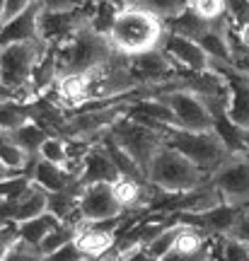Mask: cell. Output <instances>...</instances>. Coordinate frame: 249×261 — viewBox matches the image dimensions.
<instances>
[{
  "instance_id": "1",
  "label": "cell",
  "mask_w": 249,
  "mask_h": 261,
  "mask_svg": "<svg viewBox=\"0 0 249 261\" xmlns=\"http://www.w3.org/2000/svg\"><path fill=\"white\" fill-rule=\"evenodd\" d=\"M167 37V24L143 8H126L119 12L109 32V44L114 54L136 58L162 48Z\"/></svg>"
},
{
  "instance_id": "2",
  "label": "cell",
  "mask_w": 249,
  "mask_h": 261,
  "mask_svg": "<svg viewBox=\"0 0 249 261\" xmlns=\"http://www.w3.org/2000/svg\"><path fill=\"white\" fill-rule=\"evenodd\" d=\"M54 48H56L58 77L90 73V70L104 65L114 56V48H111L109 39L102 37L99 32H94L90 24H83L68 41H63L61 46H54Z\"/></svg>"
},
{
  "instance_id": "3",
  "label": "cell",
  "mask_w": 249,
  "mask_h": 261,
  "mask_svg": "<svg viewBox=\"0 0 249 261\" xmlns=\"http://www.w3.org/2000/svg\"><path fill=\"white\" fill-rule=\"evenodd\" d=\"M211 179V174H206L201 167H196L191 160L184 158L172 145H165L160 150L148 169V181L167 194H184V191L203 187Z\"/></svg>"
},
{
  "instance_id": "4",
  "label": "cell",
  "mask_w": 249,
  "mask_h": 261,
  "mask_svg": "<svg viewBox=\"0 0 249 261\" xmlns=\"http://www.w3.org/2000/svg\"><path fill=\"white\" fill-rule=\"evenodd\" d=\"M167 145L179 150L184 158H189L196 167H201L211 177L232 158L228 143L222 140V136L218 130L191 133V130L167 128Z\"/></svg>"
},
{
  "instance_id": "5",
  "label": "cell",
  "mask_w": 249,
  "mask_h": 261,
  "mask_svg": "<svg viewBox=\"0 0 249 261\" xmlns=\"http://www.w3.org/2000/svg\"><path fill=\"white\" fill-rule=\"evenodd\" d=\"M41 41H22V44H10L0 51V83L3 94H15L19 90H27L32 83L34 68L46 54Z\"/></svg>"
},
{
  "instance_id": "6",
  "label": "cell",
  "mask_w": 249,
  "mask_h": 261,
  "mask_svg": "<svg viewBox=\"0 0 249 261\" xmlns=\"http://www.w3.org/2000/svg\"><path fill=\"white\" fill-rule=\"evenodd\" d=\"M109 136L114 138V143H116L119 148H123L131 158L138 162L145 174H148L155 155L167 145V136L162 130L136 121L133 116H126L123 121L116 123V126L111 128Z\"/></svg>"
},
{
  "instance_id": "7",
  "label": "cell",
  "mask_w": 249,
  "mask_h": 261,
  "mask_svg": "<svg viewBox=\"0 0 249 261\" xmlns=\"http://www.w3.org/2000/svg\"><path fill=\"white\" fill-rule=\"evenodd\" d=\"M169 109L175 112V128L191 130V133H203V130H215V119L208 104L203 102L198 94L189 90H172V92L160 94Z\"/></svg>"
},
{
  "instance_id": "8",
  "label": "cell",
  "mask_w": 249,
  "mask_h": 261,
  "mask_svg": "<svg viewBox=\"0 0 249 261\" xmlns=\"http://www.w3.org/2000/svg\"><path fill=\"white\" fill-rule=\"evenodd\" d=\"M213 70L228 85V119L232 126L249 133V73L230 63L213 61Z\"/></svg>"
},
{
  "instance_id": "9",
  "label": "cell",
  "mask_w": 249,
  "mask_h": 261,
  "mask_svg": "<svg viewBox=\"0 0 249 261\" xmlns=\"http://www.w3.org/2000/svg\"><path fill=\"white\" fill-rule=\"evenodd\" d=\"M213 184L222 194L225 203L247 208L249 205V155H232L213 174Z\"/></svg>"
},
{
  "instance_id": "10",
  "label": "cell",
  "mask_w": 249,
  "mask_h": 261,
  "mask_svg": "<svg viewBox=\"0 0 249 261\" xmlns=\"http://www.w3.org/2000/svg\"><path fill=\"white\" fill-rule=\"evenodd\" d=\"M123 205L116 198L114 184H90L80 196V218L83 223H104L123 215Z\"/></svg>"
},
{
  "instance_id": "11",
  "label": "cell",
  "mask_w": 249,
  "mask_h": 261,
  "mask_svg": "<svg viewBox=\"0 0 249 261\" xmlns=\"http://www.w3.org/2000/svg\"><path fill=\"white\" fill-rule=\"evenodd\" d=\"M162 51H165L179 68H186L189 73H194V75H203V73H211L213 70V58L206 54V48H203L198 41H191V39L177 37L172 32H167Z\"/></svg>"
},
{
  "instance_id": "12",
  "label": "cell",
  "mask_w": 249,
  "mask_h": 261,
  "mask_svg": "<svg viewBox=\"0 0 249 261\" xmlns=\"http://www.w3.org/2000/svg\"><path fill=\"white\" fill-rule=\"evenodd\" d=\"M121 179L119 167L114 165V160L109 158V152L104 145H94L90 150V155L85 158L83 172H80V184L90 187V184H116Z\"/></svg>"
},
{
  "instance_id": "13",
  "label": "cell",
  "mask_w": 249,
  "mask_h": 261,
  "mask_svg": "<svg viewBox=\"0 0 249 261\" xmlns=\"http://www.w3.org/2000/svg\"><path fill=\"white\" fill-rule=\"evenodd\" d=\"M41 0H37L32 8H27L22 15L3 24V46L22 44V41H41L39 39V17H41Z\"/></svg>"
},
{
  "instance_id": "14",
  "label": "cell",
  "mask_w": 249,
  "mask_h": 261,
  "mask_svg": "<svg viewBox=\"0 0 249 261\" xmlns=\"http://www.w3.org/2000/svg\"><path fill=\"white\" fill-rule=\"evenodd\" d=\"M48 213V194L41 187L32 184L27 194L19 198L15 205H8L3 208V220H12V223H27V220H34L39 215Z\"/></svg>"
},
{
  "instance_id": "15",
  "label": "cell",
  "mask_w": 249,
  "mask_h": 261,
  "mask_svg": "<svg viewBox=\"0 0 249 261\" xmlns=\"http://www.w3.org/2000/svg\"><path fill=\"white\" fill-rule=\"evenodd\" d=\"M32 181L44 189L46 194H61V191L73 187L75 181H78V177L70 174L65 167H58L54 162L39 158L34 169H32Z\"/></svg>"
},
{
  "instance_id": "16",
  "label": "cell",
  "mask_w": 249,
  "mask_h": 261,
  "mask_svg": "<svg viewBox=\"0 0 249 261\" xmlns=\"http://www.w3.org/2000/svg\"><path fill=\"white\" fill-rule=\"evenodd\" d=\"M116 242H119V237L114 232L97 230V227H92V225H87V223H83V230H80L78 240H75V244L80 247V252L92 261H99Z\"/></svg>"
},
{
  "instance_id": "17",
  "label": "cell",
  "mask_w": 249,
  "mask_h": 261,
  "mask_svg": "<svg viewBox=\"0 0 249 261\" xmlns=\"http://www.w3.org/2000/svg\"><path fill=\"white\" fill-rule=\"evenodd\" d=\"M165 24H167V32H172V34H177V37L191 39V41H201V39L208 34V29H211V22L201 19L198 15H194L191 10L182 12L179 17L169 19V22H165Z\"/></svg>"
},
{
  "instance_id": "18",
  "label": "cell",
  "mask_w": 249,
  "mask_h": 261,
  "mask_svg": "<svg viewBox=\"0 0 249 261\" xmlns=\"http://www.w3.org/2000/svg\"><path fill=\"white\" fill-rule=\"evenodd\" d=\"M61 225H63V220H58L54 213H44V215H39V218H34V220L19 223V237L27 244H32V247H39Z\"/></svg>"
},
{
  "instance_id": "19",
  "label": "cell",
  "mask_w": 249,
  "mask_h": 261,
  "mask_svg": "<svg viewBox=\"0 0 249 261\" xmlns=\"http://www.w3.org/2000/svg\"><path fill=\"white\" fill-rule=\"evenodd\" d=\"M3 136L12 138L19 145V148L27 150L32 158H41V148H44V143L51 138L46 130L41 128L39 123H34V121L24 123V126H22V128H17L15 133H3Z\"/></svg>"
},
{
  "instance_id": "20",
  "label": "cell",
  "mask_w": 249,
  "mask_h": 261,
  "mask_svg": "<svg viewBox=\"0 0 249 261\" xmlns=\"http://www.w3.org/2000/svg\"><path fill=\"white\" fill-rule=\"evenodd\" d=\"M184 227H186V223H177V225H172V227H167V230L157 237L155 242H150L148 247H145L148 259H153V261L167 259L169 254L175 252V247H177V242H179L182 232H184Z\"/></svg>"
},
{
  "instance_id": "21",
  "label": "cell",
  "mask_w": 249,
  "mask_h": 261,
  "mask_svg": "<svg viewBox=\"0 0 249 261\" xmlns=\"http://www.w3.org/2000/svg\"><path fill=\"white\" fill-rule=\"evenodd\" d=\"M80 230H83V223H63L61 227H56L54 232L48 234L37 249L44 254V256H51V254L58 252L61 247L75 242V240H78V234H80Z\"/></svg>"
},
{
  "instance_id": "22",
  "label": "cell",
  "mask_w": 249,
  "mask_h": 261,
  "mask_svg": "<svg viewBox=\"0 0 249 261\" xmlns=\"http://www.w3.org/2000/svg\"><path fill=\"white\" fill-rule=\"evenodd\" d=\"M32 121L29 114V104H19L12 99H3V133H15L17 128H22L24 123Z\"/></svg>"
},
{
  "instance_id": "23",
  "label": "cell",
  "mask_w": 249,
  "mask_h": 261,
  "mask_svg": "<svg viewBox=\"0 0 249 261\" xmlns=\"http://www.w3.org/2000/svg\"><path fill=\"white\" fill-rule=\"evenodd\" d=\"M140 8L153 12L162 22H169L189 10V0H140Z\"/></svg>"
},
{
  "instance_id": "24",
  "label": "cell",
  "mask_w": 249,
  "mask_h": 261,
  "mask_svg": "<svg viewBox=\"0 0 249 261\" xmlns=\"http://www.w3.org/2000/svg\"><path fill=\"white\" fill-rule=\"evenodd\" d=\"M189 10L206 22H218V19L228 17L225 0H189Z\"/></svg>"
},
{
  "instance_id": "25",
  "label": "cell",
  "mask_w": 249,
  "mask_h": 261,
  "mask_svg": "<svg viewBox=\"0 0 249 261\" xmlns=\"http://www.w3.org/2000/svg\"><path fill=\"white\" fill-rule=\"evenodd\" d=\"M41 160H48L58 167H65L70 172V155H68V140L63 138H48L41 148ZM73 174V172H70Z\"/></svg>"
},
{
  "instance_id": "26",
  "label": "cell",
  "mask_w": 249,
  "mask_h": 261,
  "mask_svg": "<svg viewBox=\"0 0 249 261\" xmlns=\"http://www.w3.org/2000/svg\"><path fill=\"white\" fill-rule=\"evenodd\" d=\"M32 177H15V179H3V208L15 205L32 189Z\"/></svg>"
},
{
  "instance_id": "27",
  "label": "cell",
  "mask_w": 249,
  "mask_h": 261,
  "mask_svg": "<svg viewBox=\"0 0 249 261\" xmlns=\"http://www.w3.org/2000/svg\"><path fill=\"white\" fill-rule=\"evenodd\" d=\"M3 261H44V254L39 252L37 247L27 244L24 240H19L10 252L3 254Z\"/></svg>"
},
{
  "instance_id": "28",
  "label": "cell",
  "mask_w": 249,
  "mask_h": 261,
  "mask_svg": "<svg viewBox=\"0 0 249 261\" xmlns=\"http://www.w3.org/2000/svg\"><path fill=\"white\" fill-rule=\"evenodd\" d=\"M228 5V17H230L232 27L237 29H244L249 24V0H225Z\"/></svg>"
},
{
  "instance_id": "29",
  "label": "cell",
  "mask_w": 249,
  "mask_h": 261,
  "mask_svg": "<svg viewBox=\"0 0 249 261\" xmlns=\"http://www.w3.org/2000/svg\"><path fill=\"white\" fill-rule=\"evenodd\" d=\"M97 0H41L44 10H54V12H73V10L92 8Z\"/></svg>"
},
{
  "instance_id": "30",
  "label": "cell",
  "mask_w": 249,
  "mask_h": 261,
  "mask_svg": "<svg viewBox=\"0 0 249 261\" xmlns=\"http://www.w3.org/2000/svg\"><path fill=\"white\" fill-rule=\"evenodd\" d=\"M80 259H85V254L80 252V247L75 242L61 247V249L54 252L51 256H44V261H80Z\"/></svg>"
},
{
  "instance_id": "31",
  "label": "cell",
  "mask_w": 249,
  "mask_h": 261,
  "mask_svg": "<svg viewBox=\"0 0 249 261\" xmlns=\"http://www.w3.org/2000/svg\"><path fill=\"white\" fill-rule=\"evenodd\" d=\"M230 237H235V240H242V242L249 244V205L242 211L240 220H237V225H235V230L230 232Z\"/></svg>"
},
{
  "instance_id": "32",
  "label": "cell",
  "mask_w": 249,
  "mask_h": 261,
  "mask_svg": "<svg viewBox=\"0 0 249 261\" xmlns=\"http://www.w3.org/2000/svg\"><path fill=\"white\" fill-rule=\"evenodd\" d=\"M114 3H116L121 10H126V8H140V0H114Z\"/></svg>"
},
{
  "instance_id": "33",
  "label": "cell",
  "mask_w": 249,
  "mask_h": 261,
  "mask_svg": "<svg viewBox=\"0 0 249 261\" xmlns=\"http://www.w3.org/2000/svg\"><path fill=\"white\" fill-rule=\"evenodd\" d=\"M235 34H237V39H240L242 44H244V46L249 48V24L244 29H240V32H237V29H235Z\"/></svg>"
},
{
  "instance_id": "34",
  "label": "cell",
  "mask_w": 249,
  "mask_h": 261,
  "mask_svg": "<svg viewBox=\"0 0 249 261\" xmlns=\"http://www.w3.org/2000/svg\"><path fill=\"white\" fill-rule=\"evenodd\" d=\"M206 261H222V259H218V256H215V254L211 252V256H208V259H206Z\"/></svg>"
},
{
  "instance_id": "35",
  "label": "cell",
  "mask_w": 249,
  "mask_h": 261,
  "mask_svg": "<svg viewBox=\"0 0 249 261\" xmlns=\"http://www.w3.org/2000/svg\"><path fill=\"white\" fill-rule=\"evenodd\" d=\"M244 140H247V148H249V133H247V136H244Z\"/></svg>"
},
{
  "instance_id": "36",
  "label": "cell",
  "mask_w": 249,
  "mask_h": 261,
  "mask_svg": "<svg viewBox=\"0 0 249 261\" xmlns=\"http://www.w3.org/2000/svg\"><path fill=\"white\" fill-rule=\"evenodd\" d=\"M80 261H92V259H87V256H85V259H80Z\"/></svg>"
}]
</instances>
